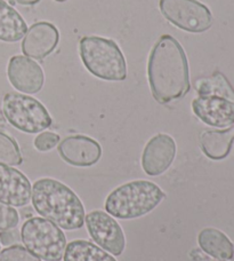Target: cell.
<instances>
[{"instance_id":"obj_1","label":"cell","mask_w":234,"mask_h":261,"mask_svg":"<svg viewBox=\"0 0 234 261\" xmlns=\"http://www.w3.org/2000/svg\"><path fill=\"white\" fill-rule=\"evenodd\" d=\"M148 78L152 95L166 105L184 97L190 91V70L184 48L174 37H160L150 53Z\"/></svg>"},{"instance_id":"obj_2","label":"cell","mask_w":234,"mask_h":261,"mask_svg":"<svg viewBox=\"0 0 234 261\" xmlns=\"http://www.w3.org/2000/svg\"><path fill=\"white\" fill-rule=\"evenodd\" d=\"M34 208L47 220L65 230H76L85 222V207L71 188L60 181L44 178L32 187Z\"/></svg>"},{"instance_id":"obj_3","label":"cell","mask_w":234,"mask_h":261,"mask_svg":"<svg viewBox=\"0 0 234 261\" xmlns=\"http://www.w3.org/2000/svg\"><path fill=\"white\" fill-rule=\"evenodd\" d=\"M166 194L158 185L147 180L125 184L107 196L104 207L110 216L121 220H129L153 211Z\"/></svg>"},{"instance_id":"obj_4","label":"cell","mask_w":234,"mask_h":261,"mask_svg":"<svg viewBox=\"0 0 234 261\" xmlns=\"http://www.w3.org/2000/svg\"><path fill=\"white\" fill-rule=\"evenodd\" d=\"M80 58L94 76L107 82H123L127 78V64L123 52L113 40L86 36L79 45Z\"/></svg>"},{"instance_id":"obj_5","label":"cell","mask_w":234,"mask_h":261,"mask_svg":"<svg viewBox=\"0 0 234 261\" xmlns=\"http://www.w3.org/2000/svg\"><path fill=\"white\" fill-rule=\"evenodd\" d=\"M25 249L44 261H61L67 248L64 232L45 218H30L21 228Z\"/></svg>"},{"instance_id":"obj_6","label":"cell","mask_w":234,"mask_h":261,"mask_svg":"<svg viewBox=\"0 0 234 261\" xmlns=\"http://www.w3.org/2000/svg\"><path fill=\"white\" fill-rule=\"evenodd\" d=\"M3 113L12 126L24 133H40L53 124L41 102L21 93H8L4 96Z\"/></svg>"},{"instance_id":"obj_7","label":"cell","mask_w":234,"mask_h":261,"mask_svg":"<svg viewBox=\"0 0 234 261\" xmlns=\"http://www.w3.org/2000/svg\"><path fill=\"white\" fill-rule=\"evenodd\" d=\"M159 6L168 21L184 31L200 34L213 24L212 12L198 0H160Z\"/></svg>"},{"instance_id":"obj_8","label":"cell","mask_w":234,"mask_h":261,"mask_svg":"<svg viewBox=\"0 0 234 261\" xmlns=\"http://www.w3.org/2000/svg\"><path fill=\"white\" fill-rule=\"evenodd\" d=\"M87 230L95 243L107 253L123 254L126 248V239L123 228L109 213L92 211L85 216Z\"/></svg>"},{"instance_id":"obj_9","label":"cell","mask_w":234,"mask_h":261,"mask_svg":"<svg viewBox=\"0 0 234 261\" xmlns=\"http://www.w3.org/2000/svg\"><path fill=\"white\" fill-rule=\"evenodd\" d=\"M192 110L201 122L217 128L234 125V100L218 94H199L192 102Z\"/></svg>"},{"instance_id":"obj_10","label":"cell","mask_w":234,"mask_h":261,"mask_svg":"<svg viewBox=\"0 0 234 261\" xmlns=\"http://www.w3.org/2000/svg\"><path fill=\"white\" fill-rule=\"evenodd\" d=\"M176 156V142L170 135L159 133L150 139L142 153V167L150 176H158L169 169Z\"/></svg>"},{"instance_id":"obj_11","label":"cell","mask_w":234,"mask_h":261,"mask_svg":"<svg viewBox=\"0 0 234 261\" xmlns=\"http://www.w3.org/2000/svg\"><path fill=\"white\" fill-rule=\"evenodd\" d=\"M7 76L13 87L25 94L38 93L45 83V74L40 65L23 55H16L9 60Z\"/></svg>"},{"instance_id":"obj_12","label":"cell","mask_w":234,"mask_h":261,"mask_svg":"<svg viewBox=\"0 0 234 261\" xmlns=\"http://www.w3.org/2000/svg\"><path fill=\"white\" fill-rule=\"evenodd\" d=\"M58 153L68 164L78 167L95 165L102 157V148L86 135H71L58 144Z\"/></svg>"},{"instance_id":"obj_13","label":"cell","mask_w":234,"mask_h":261,"mask_svg":"<svg viewBox=\"0 0 234 261\" xmlns=\"http://www.w3.org/2000/svg\"><path fill=\"white\" fill-rule=\"evenodd\" d=\"M29 179L14 167L0 164V203L24 207L31 200Z\"/></svg>"},{"instance_id":"obj_14","label":"cell","mask_w":234,"mask_h":261,"mask_svg":"<svg viewBox=\"0 0 234 261\" xmlns=\"http://www.w3.org/2000/svg\"><path fill=\"white\" fill-rule=\"evenodd\" d=\"M60 40L58 30L49 22H38L26 31L22 52L30 58L43 60L53 52Z\"/></svg>"},{"instance_id":"obj_15","label":"cell","mask_w":234,"mask_h":261,"mask_svg":"<svg viewBox=\"0 0 234 261\" xmlns=\"http://www.w3.org/2000/svg\"><path fill=\"white\" fill-rule=\"evenodd\" d=\"M234 142V125L225 129H207L200 135L201 149L210 160L221 161L230 153Z\"/></svg>"},{"instance_id":"obj_16","label":"cell","mask_w":234,"mask_h":261,"mask_svg":"<svg viewBox=\"0 0 234 261\" xmlns=\"http://www.w3.org/2000/svg\"><path fill=\"white\" fill-rule=\"evenodd\" d=\"M198 244L210 257L216 260H231L234 245L223 231L216 228H204L198 235Z\"/></svg>"},{"instance_id":"obj_17","label":"cell","mask_w":234,"mask_h":261,"mask_svg":"<svg viewBox=\"0 0 234 261\" xmlns=\"http://www.w3.org/2000/svg\"><path fill=\"white\" fill-rule=\"evenodd\" d=\"M26 31V22L20 13L5 0H0V40L15 43L25 36Z\"/></svg>"},{"instance_id":"obj_18","label":"cell","mask_w":234,"mask_h":261,"mask_svg":"<svg viewBox=\"0 0 234 261\" xmlns=\"http://www.w3.org/2000/svg\"><path fill=\"white\" fill-rule=\"evenodd\" d=\"M64 261H116L106 251L86 240H76L65 248Z\"/></svg>"},{"instance_id":"obj_19","label":"cell","mask_w":234,"mask_h":261,"mask_svg":"<svg viewBox=\"0 0 234 261\" xmlns=\"http://www.w3.org/2000/svg\"><path fill=\"white\" fill-rule=\"evenodd\" d=\"M23 158L15 140L0 132V164L8 166L21 165Z\"/></svg>"},{"instance_id":"obj_20","label":"cell","mask_w":234,"mask_h":261,"mask_svg":"<svg viewBox=\"0 0 234 261\" xmlns=\"http://www.w3.org/2000/svg\"><path fill=\"white\" fill-rule=\"evenodd\" d=\"M0 261H41L21 245H13L0 252Z\"/></svg>"},{"instance_id":"obj_21","label":"cell","mask_w":234,"mask_h":261,"mask_svg":"<svg viewBox=\"0 0 234 261\" xmlns=\"http://www.w3.org/2000/svg\"><path fill=\"white\" fill-rule=\"evenodd\" d=\"M20 221V216L15 208L4 203H0V231L16 228Z\"/></svg>"},{"instance_id":"obj_22","label":"cell","mask_w":234,"mask_h":261,"mask_svg":"<svg viewBox=\"0 0 234 261\" xmlns=\"http://www.w3.org/2000/svg\"><path fill=\"white\" fill-rule=\"evenodd\" d=\"M60 142V137L53 132H44L40 133L38 137L35 139V147L39 151H49L54 147L57 146Z\"/></svg>"},{"instance_id":"obj_23","label":"cell","mask_w":234,"mask_h":261,"mask_svg":"<svg viewBox=\"0 0 234 261\" xmlns=\"http://www.w3.org/2000/svg\"><path fill=\"white\" fill-rule=\"evenodd\" d=\"M0 241L4 245H11L14 244L15 242L18 241V232L17 230L14 229H9V230H5L3 232H0Z\"/></svg>"},{"instance_id":"obj_24","label":"cell","mask_w":234,"mask_h":261,"mask_svg":"<svg viewBox=\"0 0 234 261\" xmlns=\"http://www.w3.org/2000/svg\"><path fill=\"white\" fill-rule=\"evenodd\" d=\"M15 2L21 5H35L37 3H39L40 0H15Z\"/></svg>"},{"instance_id":"obj_25","label":"cell","mask_w":234,"mask_h":261,"mask_svg":"<svg viewBox=\"0 0 234 261\" xmlns=\"http://www.w3.org/2000/svg\"><path fill=\"white\" fill-rule=\"evenodd\" d=\"M55 2H57V3H64V2H67V0H55Z\"/></svg>"},{"instance_id":"obj_26","label":"cell","mask_w":234,"mask_h":261,"mask_svg":"<svg viewBox=\"0 0 234 261\" xmlns=\"http://www.w3.org/2000/svg\"><path fill=\"white\" fill-rule=\"evenodd\" d=\"M218 261H230V260H218Z\"/></svg>"}]
</instances>
